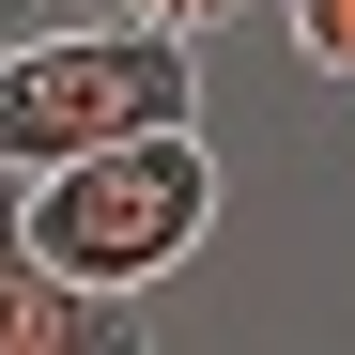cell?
Wrapping results in <instances>:
<instances>
[{
	"label": "cell",
	"instance_id": "1",
	"mask_svg": "<svg viewBox=\"0 0 355 355\" xmlns=\"http://www.w3.org/2000/svg\"><path fill=\"white\" fill-rule=\"evenodd\" d=\"M139 124H201V31L46 16V31L0 46V186L16 170H62L93 139H139Z\"/></svg>",
	"mask_w": 355,
	"mask_h": 355
},
{
	"label": "cell",
	"instance_id": "2",
	"mask_svg": "<svg viewBox=\"0 0 355 355\" xmlns=\"http://www.w3.org/2000/svg\"><path fill=\"white\" fill-rule=\"evenodd\" d=\"M16 232H31L62 278H93V293H155V278L216 232V155H201V124L93 139V155H62V170H16Z\"/></svg>",
	"mask_w": 355,
	"mask_h": 355
},
{
	"label": "cell",
	"instance_id": "3",
	"mask_svg": "<svg viewBox=\"0 0 355 355\" xmlns=\"http://www.w3.org/2000/svg\"><path fill=\"white\" fill-rule=\"evenodd\" d=\"M139 324V293H93L31 248V232H0V355H93V340H124Z\"/></svg>",
	"mask_w": 355,
	"mask_h": 355
},
{
	"label": "cell",
	"instance_id": "4",
	"mask_svg": "<svg viewBox=\"0 0 355 355\" xmlns=\"http://www.w3.org/2000/svg\"><path fill=\"white\" fill-rule=\"evenodd\" d=\"M278 16H293V46H309L324 78H355V0H278Z\"/></svg>",
	"mask_w": 355,
	"mask_h": 355
},
{
	"label": "cell",
	"instance_id": "5",
	"mask_svg": "<svg viewBox=\"0 0 355 355\" xmlns=\"http://www.w3.org/2000/svg\"><path fill=\"white\" fill-rule=\"evenodd\" d=\"M124 16H155V31H216L232 0H124Z\"/></svg>",
	"mask_w": 355,
	"mask_h": 355
},
{
	"label": "cell",
	"instance_id": "6",
	"mask_svg": "<svg viewBox=\"0 0 355 355\" xmlns=\"http://www.w3.org/2000/svg\"><path fill=\"white\" fill-rule=\"evenodd\" d=\"M46 16H62V0H0V46H16V31H46Z\"/></svg>",
	"mask_w": 355,
	"mask_h": 355
},
{
	"label": "cell",
	"instance_id": "7",
	"mask_svg": "<svg viewBox=\"0 0 355 355\" xmlns=\"http://www.w3.org/2000/svg\"><path fill=\"white\" fill-rule=\"evenodd\" d=\"M62 16H124V0H62Z\"/></svg>",
	"mask_w": 355,
	"mask_h": 355
}]
</instances>
